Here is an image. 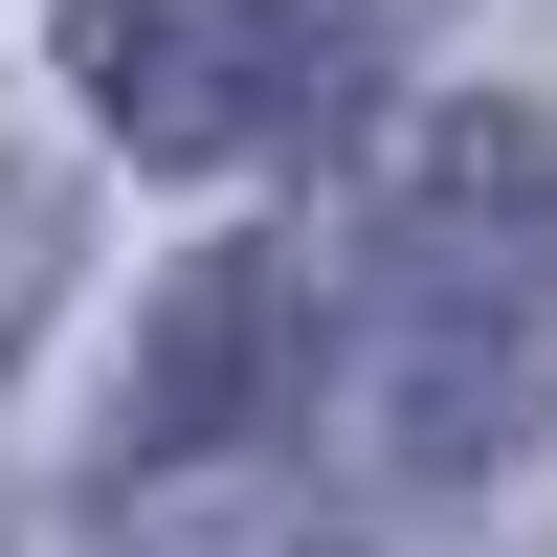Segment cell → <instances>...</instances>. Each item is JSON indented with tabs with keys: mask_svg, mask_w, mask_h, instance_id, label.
<instances>
[{
	"mask_svg": "<svg viewBox=\"0 0 557 557\" xmlns=\"http://www.w3.org/2000/svg\"><path fill=\"white\" fill-rule=\"evenodd\" d=\"M312 424L380 491H491L557 446V112H424L357 223V312L312 357Z\"/></svg>",
	"mask_w": 557,
	"mask_h": 557,
	"instance_id": "6da1fadb",
	"label": "cell"
},
{
	"mask_svg": "<svg viewBox=\"0 0 557 557\" xmlns=\"http://www.w3.org/2000/svg\"><path fill=\"white\" fill-rule=\"evenodd\" d=\"M67 89L157 178H268L380 112V23H335V0H67Z\"/></svg>",
	"mask_w": 557,
	"mask_h": 557,
	"instance_id": "7a4b0ae2",
	"label": "cell"
},
{
	"mask_svg": "<svg viewBox=\"0 0 557 557\" xmlns=\"http://www.w3.org/2000/svg\"><path fill=\"white\" fill-rule=\"evenodd\" d=\"M312 357H335V312L290 290V246L178 268V290H157V335H134V469H223V446H268Z\"/></svg>",
	"mask_w": 557,
	"mask_h": 557,
	"instance_id": "3957f363",
	"label": "cell"
},
{
	"mask_svg": "<svg viewBox=\"0 0 557 557\" xmlns=\"http://www.w3.org/2000/svg\"><path fill=\"white\" fill-rule=\"evenodd\" d=\"M45 290H67V178H23V157H0V357L45 335Z\"/></svg>",
	"mask_w": 557,
	"mask_h": 557,
	"instance_id": "277c9868",
	"label": "cell"
}]
</instances>
